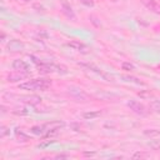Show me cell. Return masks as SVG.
<instances>
[{
	"mask_svg": "<svg viewBox=\"0 0 160 160\" xmlns=\"http://www.w3.org/2000/svg\"><path fill=\"white\" fill-rule=\"evenodd\" d=\"M69 155H56V159H68Z\"/></svg>",
	"mask_w": 160,
	"mask_h": 160,
	"instance_id": "22",
	"label": "cell"
},
{
	"mask_svg": "<svg viewBox=\"0 0 160 160\" xmlns=\"http://www.w3.org/2000/svg\"><path fill=\"white\" fill-rule=\"evenodd\" d=\"M80 2L85 6H94V0H80Z\"/></svg>",
	"mask_w": 160,
	"mask_h": 160,
	"instance_id": "19",
	"label": "cell"
},
{
	"mask_svg": "<svg viewBox=\"0 0 160 160\" xmlns=\"http://www.w3.org/2000/svg\"><path fill=\"white\" fill-rule=\"evenodd\" d=\"M30 74L29 72H21V71H16L15 72H10L8 76H6V80L9 82H15V81H20V80H24L26 78H29Z\"/></svg>",
	"mask_w": 160,
	"mask_h": 160,
	"instance_id": "3",
	"label": "cell"
},
{
	"mask_svg": "<svg viewBox=\"0 0 160 160\" xmlns=\"http://www.w3.org/2000/svg\"><path fill=\"white\" fill-rule=\"evenodd\" d=\"M66 45H68L69 48H71L72 50H76V51L84 52V54L89 52V48H88V45H85L84 42H80V41H78V40H72V41H69Z\"/></svg>",
	"mask_w": 160,
	"mask_h": 160,
	"instance_id": "4",
	"label": "cell"
},
{
	"mask_svg": "<svg viewBox=\"0 0 160 160\" xmlns=\"http://www.w3.org/2000/svg\"><path fill=\"white\" fill-rule=\"evenodd\" d=\"M6 134H9V131H8V129L5 128V126H1V132H0V136L1 138H4Z\"/></svg>",
	"mask_w": 160,
	"mask_h": 160,
	"instance_id": "20",
	"label": "cell"
},
{
	"mask_svg": "<svg viewBox=\"0 0 160 160\" xmlns=\"http://www.w3.org/2000/svg\"><path fill=\"white\" fill-rule=\"evenodd\" d=\"M121 69H122V70H126V71H132V70H135V66H134L131 62L124 61V62L121 64Z\"/></svg>",
	"mask_w": 160,
	"mask_h": 160,
	"instance_id": "16",
	"label": "cell"
},
{
	"mask_svg": "<svg viewBox=\"0 0 160 160\" xmlns=\"http://www.w3.org/2000/svg\"><path fill=\"white\" fill-rule=\"evenodd\" d=\"M149 109H151L154 112H160V100H152L149 104Z\"/></svg>",
	"mask_w": 160,
	"mask_h": 160,
	"instance_id": "14",
	"label": "cell"
},
{
	"mask_svg": "<svg viewBox=\"0 0 160 160\" xmlns=\"http://www.w3.org/2000/svg\"><path fill=\"white\" fill-rule=\"evenodd\" d=\"M145 135L148 136H160V130H156V129H148L144 131Z\"/></svg>",
	"mask_w": 160,
	"mask_h": 160,
	"instance_id": "15",
	"label": "cell"
},
{
	"mask_svg": "<svg viewBox=\"0 0 160 160\" xmlns=\"http://www.w3.org/2000/svg\"><path fill=\"white\" fill-rule=\"evenodd\" d=\"M139 96L142 98V99H149V98L152 96V94H151L150 91H140V92H139Z\"/></svg>",
	"mask_w": 160,
	"mask_h": 160,
	"instance_id": "17",
	"label": "cell"
},
{
	"mask_svg": "<svg viewBox=\"0 0 160 160\" xmlns=\"http://www.w3.org/2000/svg\"><path fill=\"white\" fill-rule=\"evenodd\" d=\"M54 142V140H48V141H45V142H41V144H39L38 145V148H40V149H42V148H46V146H49L50 144H52Z\"/></svg>",
	"mask_w": 160,
	"mask_h": 160,
	"instance_id": "18",
	"label": "cell"
},
{
	"mask_svg": "<svg viewBox=\"0 0 160 160\" xmlns=\"http://www.w3.org/2000/svg\"><path fill=\"white\" fill-rule=\"evenodd\" d=\"M30 130H31V132L35 134V135H44V134H46V129H45L44 125H35V126H32Z\"/></svg>",
	"mask_w": 160,
	"mask_h": 160,
	"instance_id": "10",
	"label": "cell"
},
{
	"mask_svg": "<svg viewBox=\"0 0 160 160\" xmlns=\"http://www.w3.org/2000/svg\"><path fill=\"white\" fill-rule=\"evenodd\" d=\"M12 69L16 71H21V72H29L30 74V68L28 65V62H25L24 60H14L12 61Z\"/></svg>",
	"mask_w": 160,
	"mask_h": 160,
	"instance_id": "5",
	"label": "cell"
},
{
	"mask_svg": "<svg viewBox=\"0 0 160 160\" xmlns=\"http://www.w3.org/2000/svg\"><path fill=\"white\" fill-rule=\"evenodd\" d=\"M100 115H101V111H88V112L82 114V118L86 119V120H91V119H95Z\"/></svg>",
	"mask_w": 160,
	"mask_h": 160,
	"instance_id": "12",
	"label": "cell"
},
{
	"mask_svg": "<svg viewBox=\"0 0 160 160\" xmlns=\"http://www.w3.org/2000/svg\"><path fill=\"white\" fill-rule=\"evenodd\" d=\"M142 4L155 14H160V6L155 0H141Z\"/></svg>",
	"mask_w": 160,
	"mask_h": 160,
	"instance_id": "7",
	"label": "cell"
},
{
	"mask_svg": "<svg viewBox=\"0 0 160 160\" xmlns=\"http://www.w3.org/2000/svg\"><path fill=\"white\" fill-rule=\"evenodd\" d=\"M61 11L62 14L69 19H75V12L71 8V5L66 0H61Z\"/></svg>",
	"mask_w": 160,
	"mask_h": 160,
	"instance_id": "6",
	"label": "cell"
},
{
	"mask_svg": "<svg viewBox=\"0 0 160 160\" xmlns=\"http://www.w3.org/2000/svg\"><path fill=\"white\" fill-rule=\"evenodd\" d=\"M128 106L130 108V110H132L138 115H141V116L146 115V108L141 102H139L136 100H129L128 101Z\"/></svg>",
	"mask_w": 160,
	"mask_h": 160,
	"instance_id": "2",
	"label": "cell"
},
{
	"mask_svg": "<svg viewBox=\"0 0 160 160\" xmlns=\"http://www.w3.org/2000/svg\"><path fill=\"white\" fill-rule=\"evenodd\" d=\"M24 48L22 42H20L19 40H10V42L8 44V50L9 51H12V52H16V51H20L21 49Z\"/></svg>",
	"mask_w": 160,
	"mask_h": 160,
	"instance_id": "8",
	"label": "cell"
},
{
	"mask_svg": "<svg viewBox=\"0 0 160 160\" xmlns=\"http://www.w3.org/2000/svg\"><path fill=\"white\" fill-rule=\"evenodd\" d=\"M15 136H16V139H18L19 141H22V142H26V141L30 140L29 136H28L25 132H22L21 130H19V129L15 130Z\"/></svg>",
	"mask_w": 160,
	"mask_h": 160,
	"instance_id": "11",
	"label": "cell"
},
{
	"mask_svg": "<svg viewBox=\"0 0 160 160\" xmlns=\"http://www.w3.org/2000/svg\"><path fill=\"white\" fill-rule=\"evenodd\" d=\"M22 102L25 104H29V105H36L41 101V98L40 96H35V95H31V96H21L20 98Z\"/></svg>",
	"mask_w": 160,
	"mask_h": 160,
	"instance_id": "9",
	"label": "cell"
},
{
	"mask_svg": "<svg viewBox=\"0 0 160 160\" xmlns=\"http://www.w3.org/2000/svg\"><path fill=\"white\" fill-rule=\"evenodd\" d=\"M121 79H124L125 81H129V82H135L138 85H144V82L140 81L138 78H134V76H130V75H122Z\"/></svg>",
	"mask_w": 160,
	"mask_h": 160,
	"instance_id": "13",
	"label": "cell"
},
{
	"mask_svg": "<svg viewBox=\"0 0 160 160\" xmlns=\"http://www.w3.org/2000/svg\"><path fill=\"white\" fill-rule=\"evenodd\" d=\"M21 1H24V2H28V1H29V0H21Z\"/></svg>",
	"mask_w": 160,
	"mask_h": 160,
	"instance_id": "23",
	"label": "cell"
},
{
	"mask_svg": "<svg viewBox=\"0 0 160 160\" xmlns=\"http://www.w3.org/2000/svg\"><path fill=\"white\" fill-rule=\"evenodd\" d=\"M145 156H148L146 154H142V152H136V154H134V158H145Z\"/></svg>",
	"mask_w": 160,
	"mask_h": 160,
	"instance_id": "21",
	"label": "cell"
},
{
	"mask_svg": "<svg viewBox=\"0 0 160 160\" xmlns=\"http://www.w3.org/2000/svg\"><path fill=\"white\" fill-rule=\"evenodd\" d=\"M51 81L48 79H32V80H28L25 82L19 84V89L21 90H26V91H45L50 88Z\"/></svg>",
	"mask_w": 160,
	"mask_h": 160,
	"instance_id": "1",
	"label": "cell"
}]
</instances>
